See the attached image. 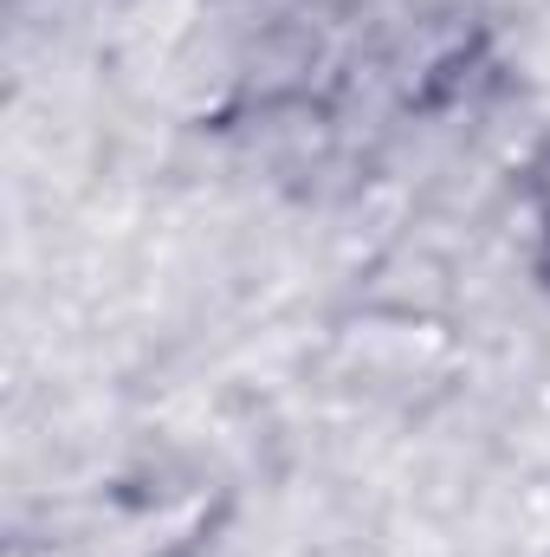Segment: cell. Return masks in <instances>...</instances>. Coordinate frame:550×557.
<instances>
[{
  "mask_svg": "<svg viewBox=\"0 0 550 557\" xmlns=\"http://www.w3.org/2000/svg\"><path fill=\"white\" fill-rule=\"evenodd\" d=\"M538 267H545V285H550V208H545V253H538Z\"/></svg>",
  "mask_w": 550,
  "mask_h": 557,
  "instance_id": "obj_1",
  "label": "cell"
}]
</instances>
